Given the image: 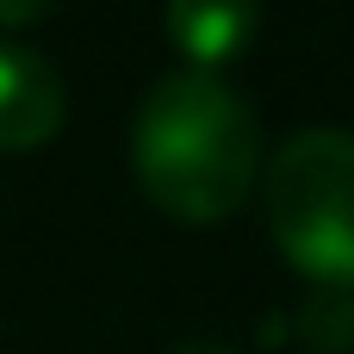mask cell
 Wrapping results in <instances>:
<instances>
[{
  "mask_svg": "<svg viewBox=\"0 0 354 354\" xmlns=\"http://www.w3.org/2000/svg\"><path fill=\"white\" fill-rule=\"evenodd\" d=\"M131 156L156 205L205 224L249 199L261 174V124L224 75L174 68L143 93L131 124Z\"/></svg>",
  "mask_w": 354,
  "mask_h": 354,
  "instance_id": "1",
  "label": "cell"
},
{
  "mask_svg": "<svg viewBox=\"0 0 354 354\" xmlns=\"http://www.w3.org/2000/svg\"><path fill=\"white\" fill-rule=\"evenodd\" d=\"M268 230L305 280L330 292L354 286V131L317 124L274 149Z\"/></svg>",
  "mask_w": 354,
  "mask_h": 354,
  "instance_id": "2",
  "label": "cell"
},
{
  "mask_svg": "<svg viewBox=\"0 0 354 354\" xmlns=\"http://www.w3.org/2000/svg\"><path fill=\"white\" fill-rule=\"evenodd\" d=\"M62 124V75L44 50L0 37V149H31Z\"/></svg>",
  "mask_w": 354,
  "mask_h": 354,
  "instance_id": "3",
  "label": "cell"
},
{
  "mask_svg": "<svg viewBox=\"0 0 354 354\" xmlns=\"http://www.w3.org/2000/svg\"><path fill=\"white\" fill-rule=\"evenodd\" d=\"M255 25L261 12L243 0H174L168 6V37L193 56V68H212V75L255 37Z\"/></svg>",
  "mask_w": 354,
  "mask_h": 354,
  "instance_id": "4",
  "label": "cell"
},
{
  "mask_svg": "<svg viewBox=\"0 0 354 354\" xmlns=\"http://www.w3.org/2000/svg\"><path fill=\"white\" fill-rule=\"evenodd\" d=\"M299 330H305L317 348H330V354H336V348H348V330H354L348 299H342V292H324V299H317V305L299 317Z\"/></svg>",
  "mask_w": 354,
  "mask_h": 354,
  "instance_id": "5",
  "label": "cell"
},
{
  "mask_svg": "<svg viewBox=\"0 0 354 354\" xmlns=\"http://www.w3.org/2000/svg\"><path fill=\"white\" fill-rule=\"evenodd\" d=\"M162 354H236L230 342H212V336H187V342H174V348H162Z\"/></svg>",
  "mask_w": 354,
  "mask_h": 354,
  "instance_id": "6",
  "label": "cell"
}]
</instances>
